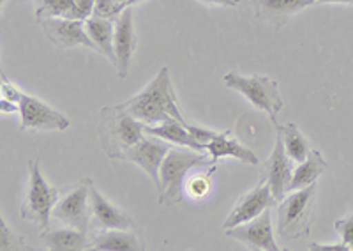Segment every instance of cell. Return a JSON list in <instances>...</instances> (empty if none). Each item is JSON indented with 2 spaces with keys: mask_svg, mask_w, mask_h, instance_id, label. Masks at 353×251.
<instances>
[{
  "mask_svg": "<svg viewBox=\"0 0 353 251\" xmlns=\"http://www.w3.org/2000/svg\"><path fill=\"white\" fill-rule=\"evenodd\" d=\"M188 130H189V133L193 134L194 140H196V142H200L203 147L207 145V143H209L210 140H212V138L217 134V133H214V131L205 130V128H200V126H193V124H189Z\"/></svg>",
  "mask_w": 353,
  "mask_h": 251,
  "instance_id": "cell-30",
  "label": "cell"
},
{
  "mask_svg": "<svg viewBox=\"0 0 353 251\" xmlns=\"http://www.w3.org/2000/svg\"><path fill=\"white\" fill-rule=\"evenodd\" d=\"M145 134V122L132 117L124 105L101 108L97 137L101 149L110 159H122L131 147L137 145Z\"/></svg>",
  "mask_w": 353,
  "mask_h": 251,
  "instance_id": "cell-2",
  "label": "cell"
},
{
  "mask_svg": "<svg viewBox=\"0 0 353 251\" xmlns=\"http://www.w3.org/2000/svg\"><path fill=\"white\" fill-rule=\"evenodd\" d=\"M329 168L327 161L323 159L320 150L311 149V152L307 154V158L301 163V165L293 170L292 183H290V191L301 190V188L309 186V184H314L318 181L320 175H323Z\"/></svg>",
  "mask_w": 353,
  "mask_h": 251,
  "instance_id": "cell-22",
  "label": "cell"
},
{
  "mask_svg": "<svg viewBox=\"0 0 353 251\" xmlns=\"http://www.w3.org/2000/svg\"><path fill=\"white\" fill-rule=\"evenodd\" d=\"M316 4H346V6H353V0H316Z\"/></svg>",
  "mask_w": 353,
  "mask_h": 251,
  "instance_id": "cell-34",
  "label": "cell"
},
{
  "mask_svg": "<svg viewBox=\"0 0 353 251\" xmlns=\"http://www.w3.org/2000/svg\"><path fill=\"white\" fill-rule=\"evenodd\" d=\"M125 8H129V0H96L94 17L117 20Z\"/></svg>",
  "mask_w": 353,
  "mask_h": 251,
  "instance_id": "cell-26",
  "label": "cell"
},
{
  "mask_svg": "<svg viewBox=\"0 0 353 251\" xmlns=\"http://www.w3.org/2000/svg\"><path fill=\"white\" fill-rule=\"evenodd\" d=\"M90 203H92V223L90 228H101V230H110V228H119V230H132L134 221L125 211L110 203L108 200L96 190L92 184L90 188Z\"/></svg>",
  "mask_w": 353,
  "mask_h": 251,
  "instance_id": "cell-15",
  "label": "cell"
},
{
  "mask_svg": "<svg viewBox=\"0 0 353 251\" xmlns=\"http://www.w3.org/2000/svg\"><path fill=\"white\" fill-rule=\"evenodd\" d=\"M217 163L212 158L194 149H181V147H172L166 154L165 161L161 165V190L157 193L159 197V205H175L182 200V191H184L185 175L194 168H210Z\"/></svg>",
  "mask_w": 353,
  "mask_h": 251,
  "instance_id": "cell-3",
  "label": "cell"
},
{
  "mask_svg": "<svg viewBox=\"0 0 353 251\" xmlns=\"http://www.w3.org/2000/svg\"><path fill=\"white\" fill-rule=\"evenodd\" d=\"M88 232L80 230V228L69 227L59 228V230H43L41 232V241L44 248L50 251H81L90 250V241Z\"/></svg>",
  "mask_w": 353,
  "mask_h": 251,
  "instance_id": "cell-18",
  "label": "cell"
},
{
  "mask_svg": "<svg viewBox=\"0 0 353 251\" xmlns=\"http://www.w3.org/2000/svg\"><path fill=\"white\" fill-rule=\"evenodd\" d=\"M316 183L295 190L279 202L277 209V234L283 241H299L307 237L313 225V205Z\"/></svg>",
  "mask_w": 353,
  "mask_h": 251,
  "instance_id": "cell-4",
  "label": "cell"
},
{
  "mask_svg": "<svg viewBox=\"0 0 353 251\" xmlns=\"http://www.w3.org/2000/svg\"><path fill=\"white\" fill-rule=\"evenodd\" d=\"M21 130L23 131H64L69 128V121L57 110L50 108L43 101L21 92L20 101Z\"/></svg>",
  "mask_w": 353,
  "mask_h": 251,
  "instance_id": "cell-10",
  "label": "cell"
},
{
  "mask_svg": "<svg viewBox=\"0 0 353 251\" xmlns=\"http://www.w3.org/2000/svg\"><path fill=\"white\" fill-rule=\"evenodd\" d=\"M205 150L209 152V156L212 158L214 163L219 161L221 158H235L242 163H248V165H260V159L256 158V154H254L253 150L242 145L237 138L232 137L230 131L217 133L216 137L205 145Z\"/></svg>",
  "mask_w": 353,
  "mask_h": 251,
  "instance_id": "cell-17",
  "label": "cell"
},
{
  "mask_svg": "<svg viewBox=\"0 0 353 251\" xmlns=\"http://www.w3.org/2000/svg\"><path fill=\"white\" fill-rule=\"evenodd\" d=\"M143 248L145 246L137 234H132L131 230H119V228L101 232V234L94 235L90 241V250L99 251H138Z\"/></svg>",
  "mask_w": 353,
  "mask_h": 251,
  "instance_id": "cell-21",
  "label": "cell"
},
{
  "mask_svg": "<svg viewBox=\"0 0 353 251\" xmlns=\"http://www.w3.org/2000/svg\"><path fill=\"white\" fill-rule=\"evenodd\" d=\"M165 142L166 140H163V138H157L152 137V134L145 133L140 142L134 147H131V149L124 154V158H122V161H131L140 165L145 170V174L152 179L157 193H159L161 190V165L165 161L168 150L172 149V145Z\"/></svg>",
  "mask_w": 353,
  "mask_h": 251,
  "instance_id": "cell-9",
  "label": "cell"
},
{
  "mask_svg": "<svg viewBox=\"0 0 353 251\" xmlns=\"http://www.w3.org/2000/svg\"><path fill=\"white\" fill-rule=\"evenodd\" d=\"M20 96L21 92L17 89V87L9 83V81H2V99H8V101L12 103H18L20 101Z\"/></svg>",
  "mask_w": 353,
  "mask_h": 251,
  "instance_id": "cell-31",
  "label": "cell"
},
{
  "mask_svg": "<svg viewBox=\"0 0 353 251\" xmlns=\"http://www.w3.org/2000/svg\"><path fill=\"white\" fill-rule=\"evenodd\" d=\"M145 133L152 134V137L163 138L170 143H176V145L189 147V149L201 150L203 152L205 147L200 142L194 140V137L189 133L188 126L182 124V122L175 121V119H168L165 122H159V124L147 126L145 124Z\"/></svg>",
  "mask_w": 353,
  "mask_h": 251,
  "instance_id": "cell-20",
  "label": "cell"
},
{
  "mask_svg": "<svg viewBox=\"0 0 353 251\" xmlns=\"http://www.w3.org/2000/svg\"><path fill=\"white\" fill-rule=\"evenodd\" d=\"M140 2H143V0H129V6H137L140 4Z\"/></svg>",
  "mask_w": 353,
  "mask_h": 251,
  "instance_id": "cell-35",
  "label": "cell"
},
{
  "mask_svg": "<svg viewBox=\"0 0 353 251\" xmlns=\"http://www.w3.org/2000/svg\"><path fill=\"white\" fill-rule=\"evenodd\" d=\"M293 177L292 159L288 158L285 150V143H283L281 133L277 131L276 134V145L272 149V154L265 163H261L260 181L267 183L272 190L274 199L276 202H281L290 193V183Z\"/></svg>",
  "mask_w": 353,
  "mask_h": 251,
  "instance_id": "cell-8",
  "label": "cell"
},
{
  "mask_svg": "<svg viewBox=\"0 0 353 251\" xmlns=\"http://www.w3.org/2000/svg\"><path fill=\"white\" fill-rule=\"evenodd\" d=\"M216 168L217 165H212L209 170L203 172V174H196L189 179V181H185V193H188L193 200L205 199V197L210 193V188H212V175L214 172H216Z\"/></svg>",
  "mask_w": 353,
  "mask_h": 251,
  "instance_id": "cell-25",
  "label": "cell"
},
{
  "mask_svg": "<svg viewBox=\"0 0 353 251\" xmlns=\"http://www.w3.org/2000/svg\"><path fill=\"white\" fill-rule=\"evenodd\" d=\"M0 250L6 251V250H11V248H17L12 246V243H20L23 244V237H14L12 235V230L11 228L6 225L4 219H0Z\"/></svg>",
  "mask_w": 353,
  "mask_h": 251,
  "instance_id": "cell-29",
  "label": "cell"
},
{
  "mask_svg": "<svg viewBox=\"0 0 353 251\" xmlns=\"http://www.w3.org/2000/svg\"><path fill=\"white\" fill-rule=\"evenodd\" d=\"M223 81L230 89L244 94L254 108L265 112L270 121L277 126V114L283 110V97L279 94V86L276 80L269 77H260V74L242 77V74L232 71V73L225 74Z\"/></svg>",
  "mask_w": 353,
  "mask_h": 251,
  "instance_id": "cell-6",
  "label": "cell"
},
{
  "mask_svg": "<svg viewBox=\"0 0 353 251\" xmlns=\"http://www.w3.org/2000/svg\"><path fill=\"white\" fill-rule=\"evenodd\" d=\"M85 30H87L88 37L92 39L96 45L97 52L103 53L113 66H117V55H115V45H113V36H115V20H108V18L90 17L85 20Z\"/></svg>",
  "mask_w": 353,
  "mask_h": 251,
  "instance_id": "cell-19",
  "label": "cell"
},
{
  "mask_svg": "<svg viewBox=\"0 0 353 251\" xmlns=\"http://www.w3.org/2000/svg\"><path fill=\"white\" fill-rule=\"evenodd\" d=\"M94 8H96V0H74L71 20L85 21L94 14Z\"/></svg>",
  "mask_w": 353,
  "mask_h": 251,
  "instance_id": "cell-28",
  "label": "cell"
},
{
  "mask_svg": "<svg viewBox=\"0 0 353 251\" xmlns=\"http://www.w3.org/2000/svg\"><path fill=\"white\" fill-rule=\"evenodd\" d=\"M117 55V74L125 78L131 69L132 55L137 50V32L132 25V6L125 8L115 20V36H113Z\"/></svg>",
  "mask_w": 353,
  "mask_h": 251,
  "instance_id": "cell-14",
  "label": "cell"
},
{
  "mask_svg": "<svg viewBox=\"0 0 353 251\" xmlns=\"http://www.w3.org/2000/svg\"><path fill=\"white\" fill-rule=\"evenodd\" d=\"M201 2L214 6H226V8H235L239 4V0H201Z\"/></svg>",
  "mask_w": 353,
  "mask_h": 251,
  "instance_id": "cell-33",
  "label": "cell"
},
{
  "mask_svg": "<svg viewBox=\"0 0 353 251\" xmlns=\"http://www.w3.org/2000/svg\"><path fill=\"white\" fill-rule=\"evenodd\" d=\"M334 227L341 235V243H345L353 251V214L346 216L343 219H337Z\"/></svg>",
  "mask_w": 353,
  "mask_h": 251,
  "instance_id": "cell-27",
  "label": "cell"
},
{
  "mask_svg": "<svg viewBox=\"0 0 353 251\" xmlns=\"http://www.w3.org/2000/svg\"><path fill=\"white\" fill-rule=\"evenodd\" d=\"M307 250H311V251H352L345 243H337V244L311 243V244H307Z\"/></svg>",
  "mask_w": 353,
  "mask_h": 251,
  "instance_id": "cell-32",
  "label": "cell"
},
{
  "mask_svg": "<svg viewBox=\"0 0 353 251\" xmlns=\"http://www.w3.org/2000/svg\"><path fill=\"white\" fill-rule=\"evenodd\" d=\"M226 235L232 239H237L249 250H265V251H279L272 232V214L270 209H265L260 216L248 223H242L237 227L226 228Z\"/></svg>",
  "mask_w": 353,
  "mask_h": 251,
  "instance_id": "cell-11",
  "label": "cell"
},
{
  "mask_svg": "<svg viewBox=\"0 0 353 251\" xmlns=\"http://www.w3.org/2000/svg\"><path fill=\"white\" fill-rule=\"evenodd\" d=\"M62 190L50 186L39 170V158L28 161V184L21 205V218L36 223L41 232L48 228L53 207L61 199Z\"/></svg>",
  "mask_w": 353,
  "mask_h": 251,
  "instance_id": "cell-5",
  "label": "cell"
},
{
  "mask_svg": "<svg viewBox=\"0 0 353 251\" xmlns=\"http://www.w3.org/2000/svg\"><path fill=\"white\" fill-rule=\"evenodd\" d=\"M39 25L43 27L44 36L59 48L85 46V48L97 52L96 45L85 30V21L69 20V18H46V20L39 21Z\"/></svg>",
  "mask_w": 353,
  "mask_h": 251,
  "instance_id": "cell-13",
  "label": "cell"
},
{
  "mask_svg": "<svg viewBox=\"0 0 353 251\" xmlns=\"http://www.w3.org/2000/svg\"><path fill=\"white\" fill-rule=\"evenodd\" d=\"M274 205H276V199H274L272 190H270L269 184L260 181L258 186H254L253 190L244 193L237 200L228 218L223 223V228L226 230V228L237 227V225H242V223L251 221L256 216H260L265 209H270Z\"/></svg>",
  "mask_w": 353,
  "mask_h": 251,
  "instance_id": "cell-12",
  "label": "cell"
},
{
  "mask_svg": "<svg viewBox=\"0 0 353 251\" xmlns=\"http://www.w3.org/2000/svg\"><path fill=\"white\" fill-rule=\"evenodd\" d=\"M36 4V21L46 18H69L71 20L74 0H32Z\"/></svg>",
  "mask_w": 353,
  "mask_h": 251,
  "instance_id": "cell-24",
  "label": "cell"
},
{
  "mask_svg": "<svg viewBox=\"0 0 353 251\" xmlns=\"http://www.w3.org/2000/svg\"><path fill=\"white\" fill-rule=\"evenodd\" d=\"M254 6V14L258 20L281 29L290 21L293 14L302 9L316 4V0H251Z\"/></svg>",
  "mask_w": 353,
  "mask_h": 251,
  "instance_id": "cell-16",
  "label": "cell"
},
{
  "mask_svg": "<svg viewBox=\"0 0 353 251\" xmlns=\"http://www.w3.org/2000/svg\"><path fill=\"white\" fill-rule=\"evenodd\" d=\"M276 130L281 133L283 143H285V150L286 154H288V158L292 159V161L297 163L304 161V159L307 158L309 152H311V145H309L307 138L299 131L297 126L292 124V122L283 126L277 124Z\"/></svg>",
  "mask_w": 353,
  "mask_h": 251,
  "instance_id": "cell-23",
  "label": "cell"
},
{
  "mask_svg": "<svg viewBox=\"0 0 353 251\" xmlns=\"http://www.w3.org/2000/svg\"><path fill=\"white\" fill-rule=\"evenodd\" d=\"M0 2H2V4H4V2H6V0H0Z\"/></svg>",
  "mask_w": 353,
  "mask_h": 251,
  "instance_id": "cell-36",
  "label": "cell"
},
{
  "mask_svg": "<svg viewBox=\"0 0 353 251\" xmlns=\"http://www.w3.org/2000/svg\"><path fill=\"white\" fill-rule=\"evenodd\" d=\"M90 179H81L69 191L62 194L59 202L53 207V218L65 223L68 227L80 228V230H90L92 223V203H90Z\"/></svg>",
  "mask_w": 353,
  "mask_h": 251,
  "instance_id": "cell-7",
  "label": "cell"
},
{
  "mask_svg": "<svg viewBox=\"0 0 353 251\" xmlns=\"http://www.w3.org/2000/svg\"><path fill=\"white\" fill-rule=\"evenodd\" d=\"M122 105L132 117L145 122L147 126L159 124L168 119H175V121L189 126L181 108L176 106V96L173 92L168 68H161L149 86L137 96L129 97Z\"/></svg>",
  "mask_w": 353,
  "mask_h": 251,
  "instance_id": "cell-1",
  "label": "cell"
}]
</instances>
